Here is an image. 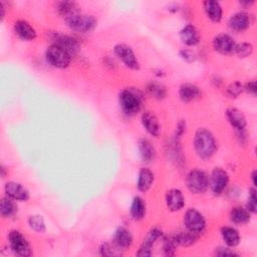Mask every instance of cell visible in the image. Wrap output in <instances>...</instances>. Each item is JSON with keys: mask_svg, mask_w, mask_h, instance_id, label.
<instances>
[{"mask_svg": "<svg viewBox=\"0 0 257 257\" xmlns=\"http://www.w3.org/2000/svg\"><path fill=\"white\" fill-rule=\"evenodd\" d=\"M134 243L132 232L124 226H118L112 235V244L120 251H124Z\"/></svg>", "mask_w": 257, "mask_h": 257, "instance_id": "obj_18", "label": "cell"}, {"mask_svg": "<svg viewBox=\"0 0 257 257\" xmlns=\"http://www.w3.org/2000/svg\"><path fill=\"white\" fill-rule=\"evenodd\" d=\"M141 123L144 130L152 137L158 138L161 135L162 127L158 116L151 110H146L141 115Z\"/></svg>", "mask_w": 257, "mask_h": 257, "instance_id": "obj_19", "label": "cell"}, {"mask_svg": "<svg viewBox=\"0 0 257 257\" xmlns=\"http://www.w3.org/2000/svg\"><path fill=\"white\" fill-rule=\"evenodd\" d=\"M13 32L23 41H33L37 37V31L35 28L24 19H17L13 23Z\"/></svg>", "mask_w": 257, "mask_h": 257, "instance_id": "obj_17", "label": "cell"}, {"mask_svg": "<svg viewBox=\"0 0 257 257\" xmlns=\"http://www.w3.org/2000/svg\"><path fill=\"white\" fill-rule=\"evenodd\" d=\"M0 174H1L2 178H5L6 174H8V173H6V168L3 165H1V167H0Z\"/></svg>", "mask_w": 257, "mask_h": 257, "instance_id": "obj_48", "label": "cell"}, {"mask_svg": "<svg viewBox=\"0 0 257 257\" xmlns=\"http://www.w3.org/2000/svg\"><path fill=\"white\" fill-rule=\"evenodd\" d=\"M187 189L194 195H202L209 189V176L199 168L190 170L185 179Z\"/></svg>", "mask_w": 257, "mask_h": 257, "instance_id": "obj_3", "label": "cell"}, {"mask_svg": "<svg viewBox=\"0 0 257 257\" xmlns=\"http://www.w3.org/2000/svg\"><path fill=\"white\" fill-rule=\"evenodd\" d=\"M202 94L203 92L201 87L192 82H184L179 86L178 89L179 98L185 103H189L201 98Z\"/></svg>", "mask_w": 257, "mask_h": 257, "instance_id": "obj_20", "label": "cell"}, {"mask_svg": "<svg viewBox=\"0 0 257 257\" xmlns=\"http://www.w3.org/2000/svg\"><path fill=\"white\" fill-rule=\"evenodd\" d=\"M174 238L178 244V246H182V247H190L193 244H195L199 238L198 235L188 231V230H183V231H179L173 234Z\"/></svg>", "mask_w": 257, "mask_h": 257, "instance_id": "obj_31", "label": "cell"}, {"mask_svg": "<svg viewBox=\"0 0 257 257\" xmlns=\"http://www.w3.org/2000/svg\"><path fill=\"white\" fill-rule=\"evenodd\" d=\"M64 22L70 30L81 34L90 33L97 26V20L93 15L83 14L82 12L72 15L64 20Z\"/></svg>", "mask_w": 257, "mask_h": 257, "instance_id": "obj_4", "label": "cell"}, {"mask_svg": "<svg viewBox=\"0 0 257 257\" xmlns=\"http://www.w3.org/2000/svg\"><path fill=\"white\" fill-rule=\"evenodd\" d=\"M155 182V174L153 171L147 167H143L140 169L137 177L136 187L138 191L141 193H147L154 185Z\"/></svg>", "mask_w": 257, "mask_h": 257, "instance_id": "obj_22", "label": "cell"}, {"mask_svg": "<svg viewBox=\"0 0 257 257\" xmlns=\"http://www.w3.org/2000/svg\"><path fill=\"white\" fill-rule=\"evenodd\" d=\"M51 43L58 45L67 51L72 57L76 55L80 51V43L79 41L69 34H64L60 32H53L51 35Z\"/></svg>", "mask_w": 257, "mask_h": 257, "instance_id": "obj_12", "label": "cell"}, {"mask_svg": "<svg viewBox=\"0 0 257 257\" xmlns=\"http://www.w3.org/2000/svg\"><path fill=\"white\" fill-rule=\"evenodd\" d=\"M243 87H244V91H246L248 94H250V95H252L254 97L256 96V93H257V83H256L255 79L247 81L246 83L243 84Z\"/></svg>", "mask_w": 257, "mask_h": 257, "instance_id": "obj_41", "label": "cell"}, {"mask_svg": "<svg viewBox=\"0 0 257 257\" xmlns=\"http://www.w3.org/2000/svg\"><path fill=\"white\" fill-rule=\"evenodd\" d=\"M46 62L57 69L67 68L72 60V56L65 51L63 48L59 47L56 44L51 43L45 50L44 53Z\"/></svg>", "mask_w": 257, "mask_h": 257, "instance_id": "obj_6", "label": "cell"}, {"mask_svg": "<svg viewBox=\"0 0 257 257\" xmlns=\"http://www.w3.org/2000/svg\"><path fill=\"white\" fill-rule=\"evenodd\" d=\"M54 9H55V12L61 18H63V20H66L72 15L81 12L79 5L74 1H65V0L57 1L54 3Z\"/></svg>", "mask_w": 257, "mask_h": 257, "instance_id": "obj_25", "label": "cell"}, {"mask_svg": "<svg viewBox=\"0 0 257 257\" xmlns=\"http://www.w3.org/2000/svg\"><path fill=\"white\" fill-rule=\"evenodd\" d=\"M237 42L235 38L228 33H219L212 39L213 49L222 55L234 54Z\"/></svg>", "mask_w": 257, "mask_h": 257, "instance_id": "obj_10", "label": "cell"}, {"mask_svg": "<svg viewBox=\"0 0 257 257\" xmlns=\"http://www.w3.org/2000/svg\"><path fill=\"white\" fill-rule=\"evenodd\" d=\"M203 9L212 22L219 23L223 19V7L219 1L206 0L203 2Z\"/></svg>", "mask_w": 257, "mask_h": 257, "instance_id": "obj_26", "label": "cell"}, {"mask_svg": "<svg viewBox=\"0 0 257 257\" xmlns=\"http://www.w3.org/2000/svg\"><path fill=\"white\" fill-rule=\"evenodd\" d=\"M146 90L152 97L158 100H162L167 96L166 86L158 80L148 81V83L146 84Z\"/></svg>", "mask_w": 257, "mask_h": 257, "instance_id": "obj_29", "label": "cell"}, {"mask_svg": "<svg viewBox=\"0 0 257 257\" xmlns=\"http://www.w3.org/2000/svg\"><path fill=\"white\" fill-rule=\"evenodd\" d=\"M164 233L161 228L159 227H153L149 230L146 237L144 238L142 244L139 247V250L137 252V256L139 257H150L153 255V247L155 243L162 239Z\"/></svg>", "mask_w": 257, "mask_h": 257, "instance_id": "obj_13", "label": "cell"}, {"mask_svg": "<svg viewBox=\"0 0 257 257\" xmlns=\"http://www.w3.org/2000/svg\"><path fill=\"white\" fill-rule=\"evenodd\" d=\"M165 203L170 212L176 213L181 211L186 204V199L180 189L172 188L166 192Z\"/></svg>", "mask_w": 257, "mask_h": 257, "instance_id": "obj_16", "label": "cell"}, {"mask_svg": "<svg viewBox=\"0 0 257 257\" xmlns=\"http://www.w3.org/2000/svg\"><path fill=\"white\" fill-rule=\"evenodd\" d=\"M253 51H254V47L252 43L243 41V42L237 43L234 54H236L239 58H247L252 55Z\"/></svg>", "mask_w": 257, "mask_h": 257, "instance_id": "obj_34", "label": "cell"}, {"mask_svg": "<svg viewBox=\"0 0 257 257\" xmlns=\"http://www.w3.org/2000/svg\"><path fill=\"white\" fill-rule=\"evenodd\" d=\"M144 100V92L138 87H124L118 92V104L122 113L126 116L137 114L141 110Z\"/></svg>", "mask_w": 257, "mask_h": 257, "instance_id": "obj_2", "label": "cell"}, {"mask_svg": "<svg viewBox=\"0 0 257 257\" xmlns=\"http://www.w3.org/2000/svg\"><path fill=\"white\" fill-rule=\"evenodd\" d=\"M6 6H5V3L0 1V16H1V20H3V18L5 17V9Z\"/></svg>", "mask_w": 257, "mask_h": 257, "instance_id": "obj_46", "label": "cell"}, {"mask_svg": "<svg viewBox=\"0 0 257 257\" xmlns=\"http://www.w3.org/2000/svg\"><path fill=\"white\" fill-rule=\"evenodd\" d=\"M166 9L170 12V13H177L180 11L181 9V5L178 2H171L166 6Z\"/></svg>", "mask_w": 257, "mask_h": 257, "instance_id": "obj_42", "label": "cell"}, {"mask_svg": "<svg viewBox=\"0 0 257 257\" xmlns=\"http://www.w3.org/2000/svg\"><path fill=\"white\" fill-rule=\"evenodd\" d=\"M16 201L10 199L9 197L5 196L1 198L0 201V215L3 219H9L16 215L17 213V205Z\"/></svg>", "mask_w": 257, "mask_h": 257, "instance_id": "obj_30", "label": "cell"}, {"mask_svg": "<svg viewBox=\"0 0 257 257\" xmlns=\"http://www.w3.org/2000/svg\"><path fill=\"white\" fill-rule=\"evenodd\" d=\"M238 4L241 6L242 10L247 11V9L251 8L255 4V1L254 0H242V1H239Z\"/></svg>", "mask_w": 257, "mask_h": 257, "instance_id": "obj_43", "label": "cell"}, {"mask_svg": "<svg viewBox=\"0 0 257 257\" xmlns=\"http://www.w3.org/2000/svg\"><path fill=\"white\" fill-rule=\"evenodd\" d=\"M4 194L16 202H27L30 193L21 183L16 181H8L4 185Z\"/></svg>", "mask_w": 257, "mask_h": 257, "instance_id": "obj_14", "label": "cell"}, {"mask_svg": "<svg viewBox=\"0 0 257 257\" xmlns=\"http://www.w3.org/2000/svg\"><path fill=\"white\" fill-rule=\"evenodd\" d=\"M183 224L186 230L200 236L207 228L205 216L196 208H189L183 216Z\"/></svg>", "mask_w": 257, "mask_h": 257, "instance_id": "obj_7", "label": "cell"}, {"mask_svg": "<svg viewBox=\"0 0 257 257\" xmlns=\"http://www.w3.org/2000/svg\"><path fill=\"white\" fill-rule=\"evenodd\" d=\"M193 148L200 159L209 160L215 155L218 145L215 136L210 130L199 127L194 134Z\"/></svg>", "mask_w": 257, "mask_h": 257, "instance_id": "obj_1", "label": "cell"}, {"mask_svg": "<svg viewBox=\"0 0 257 257\" xmlns=\"http://www.w3.org/2000/svg\"><path fill=\"white\" fill-rule=\"evenodd\" d=\"M252 214L245 206H234L229 212V219L235 225H245L250 222Z\"/></svg>", "mask_w": 257, "mask_h": 257, "instance_id": "obj_27", "label": "cell"}, {"mask_svg": "<svg viewBox=\"0 0 257 257\" xmlns=\"http://www.w3.org/2000/svg\"><path fill=\"white\" fill-rule=\"evenodd\" d=\"M230 176L226 170L220 167L214 168L209 175V189L215 196L222 195L227 189Z\"/></svg>", "mask_w": 257, "mask_h": 257, "instance_id": "obj_9", "label": "cell"}, {"mask_svg": "<svg viewBox=\"0 0 257 257\" xmlns=\"http://www.w3.org/2000/svg\"><path fill=\"white\" fill-rule=\"evenodd\" d=\"M178 244L174 238V235H163L162 237V250L165 256H174L177 252Z\"/></svg>", "mask_w": 257, "mask_h": 257, "instance_id": "obj_32", "label": "cell"}, {"mask_svg": "<svg viewBox=\"0 0 257 257\" xmlns=\"http://www.w3.org/2000/svg\"><path fill=\"white\" fill-rule=\"evenodd\" d=\"M214 255L219 257H228V256H238L239 254L228 246H218L214 250Z\"/></svg>", "mask_w": 257, "mask_h": 257, "instance_id": "obj_39", "label": "cell"}, {"mask_svg": "<svg viewBox=\"0 0 257 257\" xmlns=\"http://www.w3.org/2000/svg\"><path fill=\"white\" fill-rule=\"evenodd\" d=\"M155 75L158 77V78H162V77H164L165 75H166V73H165V71L163 70V69H161V68H159V69H157V70H155Z\"/></svg>", "mask_w": 257, "mask_h": 257, "instance_id": "obj_47", "label": "cell"}, {"mask_svg": "<svg viewBox=\"0 0 257 257\" xmlns=\"http://www.w3.org/2000/svg\"><path fill=\"white\" fill-rule=\"evenodd\" d=\"M98 254L100 256L106 257V256H116V255H120L121 252L120 250H118L112 243H108V242H103L100 244V246L98 247Z\"/></svg>", "mask_w": 257, "mask_h": 257, "instance_id": "obj_37", "label": "cell"}, {"mask_svg": "<svg viewBox=\"0 0 257 257\" xmlns=\"http://www.w3.org/2000/svg\"><path fill=\"white\" fill-rule=\"evenodd\" d=\"M179 38L185 47H194L201 41V35L198 28L192 24H185L179 31Z\"/></svg>", "mask_w": 257, "mask_h": 257, "instance_id": "obj_15", "label": "cell"}, {"mask_svg": "<svg viewBox=\"0 0 257 257\" xmlns=\"http://www.w3.org/2000/svg\"><path fill=\"white\" fill-rule=\"evenodd\" d=\"M28 226L36 233H44L46 231V224L44 218L39 214L30 215L27 219Z\"/></svg>", "mask_w": 257, "mask_h": 257, "instance_id": "obj_33", "label": "cell"}, {"mask_svg": "<svg viewBox=\"0 0 257 257\" xmlns=\"http://www.w3.org/2000/svg\"><path fill=\"white\" fill-rule=\"evenodd\" d=\"M220 235L224 244L230 248H235L240 244L241 236L237 228L230 225H224L220 228Z\"/></svg>", "mask_w": 257, "mask_h": 257, "instance_id": "obj_24", "label": "cell"}, {"mask_svg": "<svg viewBox=\"0 0 257 257\" xmlns=\"http://www.w3.org/2000/svg\"><path fill=\"white\" fill-rule=\"evenodd\" d=\"M254 22V17L248 11L239 10L233 13L228 19V27L234 32H243L247 30Z\"/></svg>", "mask_w": 257, "mask_h": 257, "instance_id": "obj_11", "label": "cell"}, {"mask_svg": "<svg viewBox=\"0 0 257 257\" xmlns=\"http://www.w3.org/2000/svg\"><path fill=\"white\" fill-rule=\"evenodd\" d=\"M147 214L146 201L141 196H135L132 200L130 207L131 218L135 221H142L145 219Z\"/></svg>", "mask_w": 257, "mask_h": 257, "instance_id": "obj_28", "label": "cell"}, {"mask_svg": "<svg viewBox=\"0 0 257 257\" xmlns=\"http://www.w3.org/2000/svg\"><path fill=\"white\" fill-rule=\"evenodd\" d=\"M246 209L252 214L257 213V191L256 187H250L248 190V199L245 205Z\"/></svg>", "mask_w": 257, "mask_h": 257, "instance_id": "obj_36", "label": "cell"}, {"mask_svg": "<svg viewBox=\"0 0 257 257\" xmlns=\"http://www.w3.org/2000/svg\"><path fill=\"white\" fill-rule=\"evenodd\" d=\"M225 116L235 132L246 130L247 118H246L245 114L237 107L230 106V107L226 108Z\"/></svg>", "mask_w": 257, "mask_h": 257, "instance_id": "obj_21", "label": "cell"}, {"mask_svg": "<svg viewBox=\"0 0 257 257\" xmlns=\"http://www.w3.org/2000/svg\"><path fill=\"white\" fill-rule=\"evenodd\" d=\"M187 130V123L186 120L184 119H180L179 122L177 123L175 133H174V140L176 141H180V139L183 137V135L186 133Z\"/></svg>", "mask_w": 257, "mask_h": 257, "instance_id": "obj_40", "label": "cell"}, {"mask_svg": "<svg viewBox=\"0 0 257 257\" xmlns=\"http://www.w3.org/2000/svg\"><path fill=\"white\" fill-rule=\"evenodd\" d=\"M113 54L121 61V63L128 69L138 71L141 68V63L135 53L134 49L126 43H116L113 48Z\"/></svg>", "mask_w": 257, "mask_h": 257, "instance_id": "obj_8", "label": "cell"}, {"mask_svg": "<svg viewBox=\"0 0 257 257\" xmlns=\"http://www.w3.org/2000/svg\"><path fill=\"white\" fill-rule=\"evenodd\" d=\"M250 178H251V181H252V186L256 187V179H257V172H256V170H253L251 172Z\"/></svg>", "mask_w": 257, "mask_h": 257, "instance_id": "obj_45", "label": "cell"}, {"mask_svg": "<svg viewBox=\"0 0 257 257\" xmlns=\"http://www.w3.org/2000/svg\"><path fill=\"white\" fill-rule=\"evenodd\" d=\"M212 83L214 84V86H216V87H220L221 86V84H222V78L220 77V76H218V75H214L213 76V78H212Z\"/></svg>", "mask_w": 257, "mask_h": 257, "instance_id": "obj_44", "label": "cell"}, {"mask_svg": "<svg viewBox=\"0 0 257 257\" xmlns=\"http://www.w3.org/2000/svg\"><path fill=\"white\" fill-rule=\"evenodd\" d=\"M138 150L143 163L151 164L152 162L155 161L157 152H156L155 146L149 139L147 138L140 139L138 143Z\"/></svg>", "mask_w": 257, "mask_h": 257, "instance_id": "obj_23", "label": "cell"}, {"mask_svg": "<svg viewBox=\"0 0 257 257\" xmlns=\"http://www.w3.org/2000/svg\"><path fill=\"white\" fill-rule=\"evenodd\" d=\"M178 54L181 59H183L187 63H192L196 61L197 59V54L195 50H193L190 47H183L178 51Z\"/></svg>", "mask_w": 257, "mask_h": 257, "instance_id": "obj_38", "label": "cell"}, {"mask_svg": "<svg viewBox=\"0 0 257 257\" xmlns=\"http://www.w3.org/2000/svg\"><path fill=\"white\" fill-rule=\"evenodd\" d=\"M8 246L11 252L20 257H29L33 254L32 247L27 238L17 229L10 230L7 235Z\"/></svg>", "mask_w": 257, "mask_h": 257, "instance_id": "obj_5", "label": "cell"}, {"mask_svg": "<svg viewBox=\"0 0 257 257\" xmlns=\"http://www.w3.org/2000/svg\"><path fill=\"white\" fill-rule=\"evenodd\" d=\"M244 91L243 83L239 80H235L227 85L225 88V93L229 98H237Z\"/></svg>", "mask_w": 257, "mask_h": 257, "instance_id": "obj_35", "label": "cell"}]
</instances>
